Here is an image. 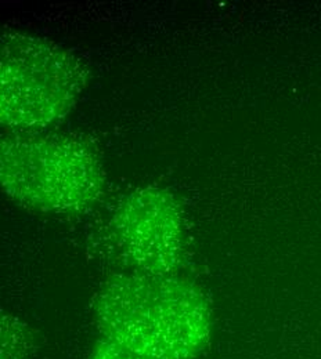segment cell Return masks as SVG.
<instances>
[{"label":"cell","mask_w":321,"mask_h":359,"mask_svg":"<svg viewBox=\"0 0 321 359\" xmlns=\"http://www.w3.org/2000/svg\"><path fill=\"white\" fill-rule=\"evenodd\" d=\"M108 238L128 271L179 275L183 267V209L168 189L143 187L132 191L111 216Z\"/></svg>","instance_id":"obj_4"},{"label":"cell","mask_w":321,"mask_h":359,"mask_svg":"<svg viewBox=\"0 0 321 359\" xmlns=\"http://www.w3.org/2000/svg\"><path fill=\"white\" fill-rule=\"evenodd\" d=\"M0 179L14 202L53 215L92 208L105 185L101 163L85 141L37 132L1 140Z\"/></svg>","instance_id":"obj_2"},{"label":"cell","mask_w":321,"mask_h":359,"mask_svg":"<svg viewBox=\"0 0 321 359\" xmlns=\"http://www.w3.org/2000/svg\"><path fill=\"white\" fill-rule=\"evenodd\" d=\"M0 50V121L17 133L46 129L77 104L88 71L70 50L7 31Z\"/></svg>","instance_id":"obj_3"},{"label":"cell","mask_w":321,"mask_h":359,"mask_svg":"<svg viewBox=\"0 0 321 359\" xmlns=\"http://www.w3.org/2000/svg\"><path fill=\"white\" fill-rule=\"evenodd\" d=\"M89 359H145L100 337Z\"/></svg>","instance_id":"obj_6"},{"label":"cell","mask_w":321,"mask_h":359,"mask_svg":"<svg viewBox=\"0 0 321 359\" xmlns=\"http://www.w3.org/2000/svg\"><path fill=\"white\" fill-rule=\"evenodd\" d=\"M1 359H28L34 350L31 329L11 315H1Z\"/></svg>","instance_id":"obj_5"},{"label":"cell","mask_w":321,"mask_h":359,"mask_svg":"<svg viewBox=\"0 0 321 359\" xmlns=\"http://www.w3.org/2000/svg\"><path fill=\"white\" fill-rule=\"evenodd\" d=\"M93 318L101 339L145 359H197L214 330L207 296L181 273L112 275L94 297Z\"/></svg>","instance_id":"obj_1"}]
</instances>
